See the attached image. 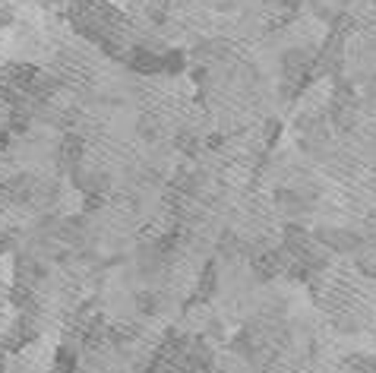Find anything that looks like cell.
Segmentation results:
<instances>
[{"label": "cell", "mask_w": 376, "mask_h": 373, "mask_svg": "<svg viewBox=\"0 0 376 373\" xmlns=\"http://www.w3.org/2000/svg\"><path fill=\"white\" fill-rule=\"evenodd\" d=\"M0 373H4V354H0Z\"/></svg>", "instance_id": "obj_3"}, {"label": "cell", "mask_w": 376, "mask_h": 373, "mask_svg": "<svg viewBox=\"0 0 376 373\" xmlns=\"http://www.w3.org/2000/svg\"><path fill=\"white\" fill-rule=\"evenodd\" d=\"M10 22H13V10L7 4H0V29H7Z\"/></svg>", "instance_id": "obj_2"}, {"label": "cell", "mask_w": 376, "mask_h": 373, "mask_svg": "<svg viewBox=\"0 0 376 373\" xmlns=\"http://www.w3.org/2000/svg\"><path fill=\"white\" fill-rule=\"evenodd\" d=\"M319 237L332 240V244H329L332 250H354V247H357V237L351 231H323Z\"/></svg>", "instance_id": "obj_1"}]
</instances>
